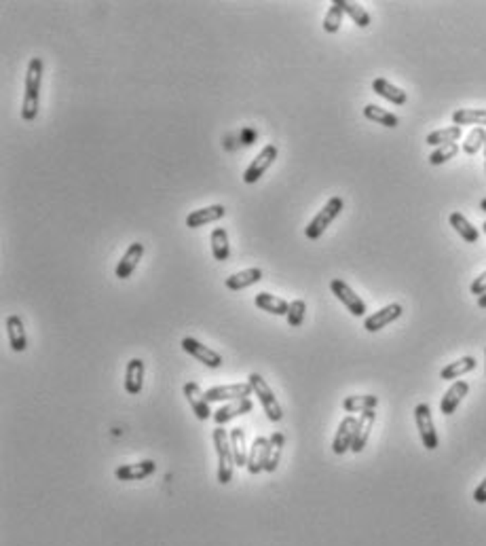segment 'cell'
<instances>
[{
    "label": "cell",
    "mask_w": 486,
    "mask_h": 546,
    "mask_svg": "<svg viewBox=\"0 0 486 546\" xmlns=\"http://www.w3.org/2000/svg\"><path fill=\"white\" fill-rule=\"evenodd\" d=\"M375 421H377L375 409H373V411H363V413L357 417L355 439H353V447H351L353 453H361V451H363V447H366V443H368V439H370V432H373Z\"/></svg>",
    "instance_id": "cell-16"
},
{
    "label": "cell",
    "mask_w": 486,
    "mask_h": 546,
    "mask_svg": "<svg viewBox=\"0 0 486 546\" xmlns=\"http://www.w3.org/2000/svg\"><path fill=\"white\" fill-rule=\"evenodd\" d=\"M342 15H345V11H342V0H334V3L330 5V9H328V13H326V18H324V30H326L328 34H336V32L340 30Z\"/></svg>",
    "instance_id": "cell-34"
},
{
    "label": "cell",
    "mask_w": 486,
    "mask_h": 546,
    "mask_svg": "<svg viewBox=\"0 0 486 546\" xmlns=\"http://www.w3.org/2000/svg\"><path fill=\"white\" fill-rule=\"evenodd\" d=\"M271 447H269V460H267V472H275L277 470V464H279V458L284 453V445H286V436L282 432H275L271 436Z\"/></svg>",
    "instance_id": "cell-33"
},
{
    "label": "cell",
    "mask_w": 486,
    "mask_h": 546,
    "mask_svg": "<svg viewBox=\"0 0 486 546\" xmlns=\"http://www.w3.org/2000/svg\"><path fill=\"white\" fill-rule=\"evenodd\" d=\"M275 159H277V146H275V144H267V146L256 155V159L248 165V170L243 172V182H246V184L258 182V180L265 176V172L273 165Z\"/></svg>",
    "instance_id": "cell-8"
},
{
    "label": "cell",
    "mask_w": 486,
    "mask_h": 546,
    "mask_svg": "<svg viewBox=\"0 0 486 546\" xmlns=\"http://www.w3.org/2000/svg\"><path fill=\"white\" fill-rule=\"evenodd\" d=\"M224 214H226V207L220 205V203L193 210V212L186 216V227H188V229H199V227H203V225H209V223L220 221V218H224Z\"/></svg>",
    "instance_id": "cell-13"
},
{
    "label": "cell",
    "mask_w": 486,
    "mask_h": 546,
    "mask_svg": "<svg viewBox=\"0 0 486 546\" xmlns=\"http://www.w3.org/2000/svg\"><path fill=\"white\" fill-rule=\"evenodd\" d=\"M209 244H211V254L216 261H228L230 257V244H228V233L224 227H216L209 236Z\"/></svg>",
    "instance_id": "cell-29"
},
{
    "label": "cell",
    "mask_w": 486,
    "mask_h": 546,
    "mask_svg": "<svg viewBox=\"0 0 486 546\" xmlns=\"http://www.w3.org/2000/svg\"><path fill=\"white\" fill-rule=\"evenodd\" d=\"M182 392H184V396H186V400H188V404H190L193 413L197 415V419H201V421H207L209 417H214V415H211V411H209V402H207L205 394L201 392L199 383H195V381H188V383H184Z\"/></svg>",
    "instance_id": "cell-14"
},
{
    "label": "cell",
    "mask_w": 486,
    "mask_h": 546,
    "mask_svg": "<svg viewBox=\"0 0 486 546\" xmlns=\"http://www.w3.org/2000/svg\"><path fill=\"white\" fill-rule=\"evenodd\" d=\"M363 117L370 119V121H375V123H379V125L391 128V130L400 125V119H398L394 113L385 111V108H381V106H377V104H368L366 108H363Z\"/></svg>",
    "instance_id": "cell-30"
},
{
    "label": "cell",
    "mask_w": 486,
    "mask_h": 546,
    "mask_svg": "<svg viewBox=\"0 0 486 546\" xmlns=\"http://www.w3.org/2000/svg\"><path fill=\"white\" fill-rule=\"evenodd\" d=\"M482 229H484V233H486V221H484V225H482Z\"/></svg>",
    "instance_id": "cell-44"
},
{
    "label": "cell",
    "mask_w": 486,
    "mask_h": 546,
    "mask_svg": "<svg viewBox=\"0 0 486 546\" xmlns=\"http://www.w3.org/2000/svg\"><path fill=\"white\" fill-rule=\"evenodd\" d=\"M256 307L267 311V313H273V315H288V309H290V303L271 294V292H258L256 299H254Z\"/></svg>",
    "instance_id": "cell-26"
},
{
    "label": "cell",
    "mask_w": 486,
    "mask_h": 546,
    "mask_svg": "<svg viewBox=\"0 0 486 546\" xmlns=\"http://www.w3.org/2000/svg\"><path fill=\"white\" fill-rule=\"evenodd\" d=\"M330 290H332V294L347 307V311L351 313V315H355V318H363L366 315V303L361 301V296L359 294H355L353 292V288L347 284V282H342V280H332L330 282Z\"/></svg>",
    "instance_id": "cell-6"
},
{
    "label": "cell",
    "mask_w": 486,
    "mask_h": 546,
    "mask_svg": "<svg viewBox=\"0 0 486 546\" xmlns=\"http://www.w3.org/2000/svg\"><path fill=\"white\" fill-rule=\"evenodd\" d=\"M478 307H480V309H486V294L478 296Z\"/></svg>",
    "instance_id": "cell-41"
},
{
    "label": "cell",
    "mask_w": 486,
    "mask_h": 546,
    "mask_svg": "<svg viewBox=\"0 0 486 546\" xmlns=\"http://www.w3.org/2000/svg\"><path fill=\"white\" fill-rule=\"evenodd\" d=\"M482 207H484V210H486V199H484V201H482Z\"/></svg>",
    "instance_id": "cell-42"
},
{
    "label": "cell",
    "mask_w": 486,
    "mask_h": 546,
    "mask_svg": "<svg viewBox=\"0 0 486 546\" xmlns=\"http://www.w3.org/2000/svg\"><path fill=\"white\" fill-rule=\"evenodd\" d=\"M214 439V447L218 453V483L220 485H228L232 479V468H235V456H232V447H230V439L228 432L224 430V425H216L211 432Z\"/></svg>",
    "instance_id": "cell-2"
},
{
    "label": "cell",
    "mask_w": 486,
    "mask_h": 546,
    "mask_svg": "<svg viewBox=\"0 0 486 546\" xmlns=\"http://www.w3.org/2000/svg\"><path fill=\"white\" fill-rule=\"evenodd\" d=\"M467 392H469V383L457 379V381L446 390V394L442 396V400H440V413H442V415H452V413L457 411V407L461 404V400L467 396Z\"/></svg>",
    "instance_id": "cell-18"
},
{
    "label": "cell",
    "mask_w": 486,
    "mask_h": 546,
    "mask_svg": "<svg viewBox=\"0 0 486 546\" xmlns=\"http://www.w3.org/2000/svg\"><path fill=\"white\" fill-rule=\"evenodd\" d=\"M461 128L459 125H450V128H444V130H436V132H431L427 138H425V142L429 144V146H444V144H452V142H457L459 138H461Z\"/></svg>",
    "instance_id": "cell-32"
},
{
    "label": "cell",
    "mask_w": 486,
    "mask_h": 546,
    "mask_svg": "<svg viewBox=\"0 0 486 546\" xmlns=\"http://www.w3.org/2000/svg\"><path fill=\"white\" fill-rule=\"evenodd\" d=\"M157 464L155 460H142L138 464H125V466H118L114 470V477L118 481H142L148 479L151 475H155Z\"/></svg>",
    "instance_id": "cell-15"
},
{
    "label": "cell",
    "mask_w": 486,
    "mask_h": 546,
    "mask_svg": "<svg viewBox=\"0 0 486 546\" xmlns=\"http://www.w3.org/2000/svg\"><path fill=\"white\" fill-rule=\"evenodd\" d=\"M379 398L373 394H363V396H347L342 400V409L347 413H363V411H373L377 409Z\"/></svg>",
    "instance_id": "cell-31"
},
{
    "label": "cell",
    "mask_w": 486,
    "mask_h": 546,
    "mask_svg": "<svg viewBox=\"0 0 486 546\" xmlns=\"http://www.w3.org/2000/svg\"><path fill=\"white\" fill-rule=\"evenodd\" d=\"M269 447L271 441L267 436H256L250 447V456H248V472L250 475H261L267 468V460H269Z\"/></svg>",
    "instance_id": "cell-12"
},
{
    "label": "cell",
    "mask_w": 486,
    "mask_h": 546,
    "mask_svg": "<svg viewBox=\"0 0 486 546\" xmlns=\"http://www.w3.org/2000/svg\"><path fill=\"white\" fill-rule=\"evenodd\" d=\"M342 207H345V203H342V199L340 197H330L328 201H326V205L313 216V221L305 227V236H307V240H319L321 236H324V231L334 223V218L342 212Z\"/></svg>",
    "instance_id": "cell-3"
},
{
    "label": "cell",
    "mask_w": 486,
    "mask_h": 546,
    "mask_svg": "<svg viewBox=\"0 0 486 546\" xmlns=\"http://www.w3.org/2000/svg\"><path fill=\"white\" fill-rule=\"evenodd\" d=\"M448 221H450V227L465 240V242H469V244H475L478 240H480V233H478V229L467 221V218L461 214V212H452L450 216H448Z\"/></svg>",
    "instance_id": "cell-27"
},
{
    "label": "cell",
    "mask_w": 486,
    "mask_h": 546,
    "mask_svg": "<svg viewBox=\"0 0 486 546\" xmlns=\"http://www.w3.org/2000/svg\"><path fill=\"white\" fill-rule=\"evenodd\" d=\"M248 381L252 383L254 394H256V398L261 400V404H263L267 417H269L271 421H282V417H284V409H282L279 400L275 398L273 390L269 388V383L263 379V375H258V373H250Z\"/></svg>",
    "instance_id": "cell-4"
},
{
    "label": "cell",
    "mask_w": 486,
    "mask_h": 546,
    "mask_svg": "<svg viewBox=\"0 0 486 546\" xmlns=\"http://www.w3.org/2000/svg\"><path fill=\"white\" fill-rule=\"evenodd\" d=\"M484 142H486V130L484 128H473L467 134L465 142H463V151L467 155H475L480 149H484Z\"/></svg>",
    "instance_id": "cell-36"
},
{
    "label": "cell",
    "mask_w": 486,
    "mask_h": 546,
    "mask_svg": "<svg viewBox=\"0 0 486 546\" xmlns=\"http://www.w3.org/2000/svg\"><path fill=\"white\" fill-rule=\"evenodd\" d=\"M452 123L454 125H475L482 128L486 125V108H457L452 113Z\"/></svg>",
    "instance_id": "cell-24"
},
{
    "label": "cell",
    "mask_w": 486,
    "mask_h": 546,
    "mask_svg": "<svg viewBox=\"0 0 486 546\" xmlns=\"http://www.w3.org/2000/svg\"><path fill=\"white\" fill-rule=\"evenodd\" d=\"M41 81H43V60L32 57L26 72V93L22 106V119L34 121L39 115V97H41Z\"/></svg>",
    "instance_id": "cell-1"
},
{
    "label": "cell",
    "mask_w": 486,
    "mask_h": 546,
    "mask_svg": "<svg viewBox=\"0 0 486 546\" xmlns=\"http://www.w3.org/2000/svg\"><path fill=\"white\" fill-rule=\"evenodd\" d=\"M305 313H307V303L303 299H296V301L290 303V309H288V315H286L290 329H298L305 320Z\"/></svg>",
    "instance_id": "cell-37"
},
{
    "label": "cell",
    "mask_w": 486,
    "mask_h": 546,
    "mask_svg": "<svg viewBox=\"0 0 486 546\" xmlns=\"http://www.w3.org/2000/svg\"><path fill=\"white\" fill-rule=\"evenodd\" d=\"M263 280V271L258 269V267H252V269H243V271H239V273H232V275H228L226 280H224V286L228 288V290H243V288H248V286H252V284H258Z\"/></svg>",
    "instance_id": "cell-22"
},
{
    "label": "cell",
    "mask_w": 486,
    "mask_h": 546,
    "mask_svg": "<svg viewBox=\"0 0 486 546\" xmlns=\"http://www.w3.org/2000/svg\"><path fill=\"white\" fill-rule=\"evenodd\" d=\"M484 159H486V142H484Z\"/></svg>",
    "instance_id": "cell-43"
},
{
    "label": "cell",
    "mask_w": 486,
    "mask_h": 546,
    "mask_svg": "<svg viewBox=\"0 0 486 546\" xmlns=\"http://www.w3.org/2000/svg\"><path fill=\"white\" fill-rule=\"evenodd\" d=\"M457 153H459V144H457V142L438 146V149L429 155V163H431V165H442V163H446L448 159H452Z\"/></svg>",
    "instance_id": "cell-38"
},
{
    "label": "cell",
    "mask_w": 486,
    "mask_h": 546,
    "mask_svg": "<svg viewBox=\"0 0 486 546\" xmlns=\"http://www.w3.org/2000/svg\"><path fill=\"white\" fill-rule=\"evenodd\" d=\"M182 350H184L188 356L197 358V360H199L201 364H205L207 369H218V367H222V356H220L216 350L203 346L201 341H197V339H193V337H184V339H182Z\"/></svg>",
    "instance_id": "cell-9"
},
{
    "label": "cell",
    "mask_w": 486,
    "mask_h": 546,
    "mask_svg": "<svg viewBox=\"0 0 486 546\" xmlns=\"http://www.w3.org/2000/svg\"><path fill=\"white\" fill-rule=\"evenodd\" d=\"M473 502H478V504H486V479L475 487V491H473Z\"/></svg>",
    "instance_id": "cell-40"
},
{
    "label": "cell",
    "mask_w": 486,
    "mask_h": 546,
    "mask_svg": "<svg viewBox=\"0 0 486 546\" xmlns=\"http://www.w3.org/2000/svg\"><path fill=\"white\" fill-rule=\"evenodd\" d=\"M355 428H357V419L353 415L342 417V421L338 423V430L334 434V441H332V451L336 456H342V453L351 451L353 439H355Z\"/></svg>",
    "instance_id": "cell-11"
},
{
    "label": "cell",
    "mask_w": 486,
    "mask_h": 546,
    "mask_svg": "<svg viewBox=\"0 0 486 546\" xmlns=\"http://www.w3.org/2000/svg\"><path fill=\"white\" fill-rule=\"evenodd\" d=\"M142 257H144V244L134 242V244L125 250L123 259L118 261V265H116V269H114V275H116L118 280H127V278L134 273V269L138 267V263L142 261Z\"/></svg>",
    "instance_id": "cell-17"
},
{
    "label": "cell",
    "mask_w": 486,
    "mask_h": 546,
    "mask_svg": "<svg viewBox=\"0 0 486 546\" xmlns=\"http://www.w3.org/2000/svg\"><path fill=\"white\" fill-rule=\"evenodd\" d=\"M252 409H254V404H252V400H250V398H243V400H232V402H228V404L220 407V409L214 413V421H216L218 425H224V423H228L230 419H235V417H239V415H246V413H250Z\"/></svg>",
    "instance_id": "cell-20"
},
{
    "label": "cell",
    "mask_w": 486,
    "mask_h": 546,
    "mask_svg": "<svg viewBox=\"0 0 486 546\" xmlns=\"http://www.w3.org/2000/svg\"><path fill=\"white\" fill-rule=\"evenodd\" d=\"M230 439V447H232V456H235V466H248V447H246V430L243 428H232L228 432Z\"/></svg>",
    "instance_id": "cell-25"
},
{
    "label": "cell",
    "mask_w": 486,
    "mask_h": 546,
    "mask_svg": "<svg viewBox=\"0 0 486 546\" xmlns=\"http://www.w3.org/2000/svg\"><path fill=\"white\" fill-rule=\"evenodd\" d=\"M469 290H471V294H478V296L486 294V271H484V273H480V275H478V278L471 282Z\"/></svg>",
    "instance_id": "cell-39"
},
{
    "label": "cell",
    "mask_w": 486,
    "mask_h": 546,
    "mask_svg": "<svg viewBox=\"0 0 486 546\" xmlns=\"http://www.w3.org/2000/svg\"><path fill=\"white\" fill-rule=\"evenodd\" d=\"M415 421H417V430L421 436V443L427 451H436L438 449V432L433 425V417H431V409L427 402L417 404L415 409Z\"/></svg>",
    "instance_id": "cell-5"
},
{
    "label": "cell",
    "mask_w": 486,
    "mask_h": 546,
    "mask_svg": "<svg viewBox=\"0 0 486 546\" xmlns=\"http://www.w3.org/2000/svg\"><path fill=\"white\" fill-rule=\"evenodd\" d=\"M402 313H404L402 305L400 303H391V305L375 311L373 315H366V320H363V329H366L368 333H379V331L385 329V326L396 322Z\"/></svg>",
    "instance_id": "cell-10"
},
{
    "label": "cell",
    "mask_w": 486,
    "mask_h": 546,
    "mask_svg": "<svg viewBox=\"0 0 486 546\" xmlns=\"http://www.w3.org/2000/svg\"><path fill=\"white\" fill-rule=\"evenodd\" d=\"M484 356H486V350H484Z\"/></svg>",
    "instance_id": "cell-45"
},
{
    "label": "cell",
    "mask_w": 486,
    "mask_h": 546,
    "mask_svg": "<svg viewBox=\"0 0 486 546\" xmlns=\"http://www.w3.org/2000/svg\"><path fill=\"white\" fill-rule=\"evenodd\" d=\"M254 394V388L250 381L246 383H230V385H216L205 392L207 402H232V400H243L250 398Z\"/></svg>",
    "instance_id": "cell-7"
},
{
    "label": "cell",
    "mask_w": 486,
    "mask_h": 546,
    "mask_svg": "<svg viewBox=\"0 0 486 546\" xmlns=\"http://www.w3.org/2000/svg\"><path fill=\"white\" fill-rule=\"evenodd\" d=\"M7 337H9V346L13 352H26L28 348V337L24 331V322L20 315H9L7 318Z\"/></svg>",
    "instance_id": "cell-21"
},
{
    "label": "cell",
    "mask_w": 486,
    "mask_h": 546,
    "mask_svg": "<svg viewBox=\"0 0 486 546\" xmlns=\"http://www.w3.org/2000/svg\"><path fill=\"white\" fill-rule=\"evenodd\" d=\"M373 89H375V93H377V95L385 97V100H387V102H391V104L404 106V104L408 102V95H406V91H404V89H400V87H396V85H394V83H389L387 79H375V81H373Z\"/></svg>",
    "instance_id": "cell-23"
},
{
    "label": "cell",
    "mask_w": 486,
    "mask_h": 546,
    "mask_svg": "<svg viewBox=\"0 0 486 546\" xmlns=\"http://www.w3.org/2000/svg\"><path fill=\"white\" fill-rule=\"evenodd\" d=\"M144 388V360L132 358L125 367V392L138 396Z\"/></svg>",
    "instance_id": "cell-19"
},
{
    "label": "cell",
    "mask_w": 486,
    "mask_h": 546,
    "mask_svg": "<svg viewBox=\"0 0 486 546\" xmlns=\"http://www.w3.org/2000/svg\"><path fill=\"white\" fill-rule=\"evenodd\" d=\"M473 369H475V358H471V356H463V358H459V360L446 364V367L440 371V379H444V381H452V379H459V377L465 375V373H471Z\"/></svg>",
    "instance_id": "cell-28"
},
{
    "label": "cell",
    "mask_w": 486,
    "mask_h": 546,
    "mask_svg": "<svg viewBox=\"0 0 486 546\" xmlns=\"http://www.w3.org/2000/svg\"><path fill=\"white\" fill-rule=\"evenodd\" d=\"M342 11L355 22L357 28H368V26H370V15H368V11L363 9L361 5L351 3V0H342Z\"/></svg>",
    "instance_id": "cell-35"
}]
</instances>
